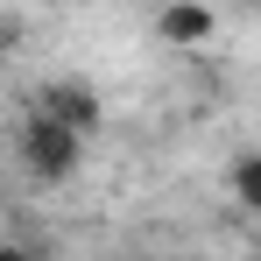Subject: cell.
Masks as SVG:
<instances>
[{"instance_id":"1","label":"cell","mask_w":261,"mask_h":261,"mask_svg":"<svg viewBox=\"0 0 261 261\" xmlns=\"http://www.w3.org/2000/svg\"><path fill=\"white\" fill-rule=\"evenodd\" d=\"M14 148H21V163L36 176H71L78 170V155H85V134L64 127V120H49V113H21V134H14Z\"/></svg>"},{"instance_id":"2","label":"cell","mask_w":261,"mask_h":261,"mask_svg":"<svg viewBox=\"0 0 261 261\" xmlns=\"http://www.w3.org/2000/svg\"><path fill=\"white\" fill-rule=\"evenodd\" d=\"M36 113H49V120H64V127L92 134V127H99V92H92V85H78V78H57V85H43Z\"/></svg>"},{"instance_id":"3","label":"cell","mask_w":261,"mask_h":261,"mask_svg":"<svg viewBox=\"0 0 261 261\" xmlns=\"http://www.w3.org/2000/svg\"><path fill=\"white\" fill-rule=\"evenodd\" d=\"M163 36H170V43H205V36H212V14H205V7H170V14H163Z\"/></svg>"},{"instance_id":"4","label":"cell","mask_w":261,"mask_h":261,"mask_svg":"<svg viewBox=\"0 0 261 261\" xmlns=\"http://www.w3.org/2000/svg\"><path fill=\"white\" fill-rule=\"evenodd\" d=\"M233 191H240V205L261 219V155H240V163H233Z\"/></svg>"}]
</instances>
